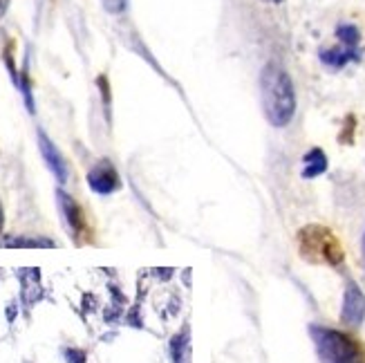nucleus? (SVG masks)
<instances>
[{
    "mask_svg": "<svg viewBox=\"0 0 365 363\" xmlns=\"http://www.w3.org/2000/svg\"><path fill=\"white\" fill-rule=\"evenodd\" d=\"M309 334L321 363H365V348L341 329L309 325Z\"/></svg>",
    "mask_w": 365,
    "mask_h": 363,
    "instance_id": "nucleus-2",
    "label": "nucleus"
},
{
    "mask_svg": "<svg viewBox=\"0 0 365 363\" xmlns=\"http://www.w3.org/2000/svg\"><path fill=\"white\" fill-rule=\"evenodd\" d=\"M5 5H7V3H5V0H0V14H3V11H5Z\"/></svg>",
    "mask_w": 365,
    "mask_h": 363,
    "instance_id": "nucleus-16",
    "label": "nucleus"
},
{
    "mask_svg": "<svg viewBox=\"0 0 365 363\" xmlns=\"http://www.w3.org/2000/svg\"><path fill=\"white\" fill-rule=\"evenodd\" d=\"M88 184L94 193H99V195H110V193H115L119 191V186H121V180H119V173L117 168L110 164L108 160H101L97 166H94L90 173H88Z\"/></svg>",
    "mask_w": 365,
    "mask_h": 363,
    "instance_id": "nucleus-5",
    "label": "nucleus"
},
{
    "mask_svg": "<svg viewBox=\"0 0 365 363\" xmlns=\"http://www.w3.org/2000/svg\"><path fill=\"white\" fill-rule=\"evenodd\" d=\"M101 5L110 11V14H121L125 9V0H101Z\"/></svg>",
    "mask_w": 365,
    "mask_h": 363,
    "instance_id": "nucleus-14",
    "label": "nucleus"
},
{
    "mask_svg": "<svg viewBox=\"0 0 365 363\" xmlns=\"http://www.w3.org/2000/svg\"><path fill=\"white\" fill-rule=\"evenodd\" d=\"M363 262H365V235H363Z\"/></svg>",
    "mask_w": 365,
    "mask_h": 363,
    "instance_id": "nucleus-18",
    "label": "nucleus"
},
{
    "mask_svg": "<svg viewBox=\"0 0 365 363\" xmlns=\"http://www.w3.org/2000/svg\"><path fill=\"white\" fill-rule=\"evenodd\" d=\"M262 88V106L269 123L282 128L294 119L296 113V92L292 76L276 63H269L260 76Z\"/></svg>",
    "mask_w": 365,
    "mask_h": 363,
    "instance_id": "nucleus-1",
    "label": "nucleus"
},
{
    "mask_svg": "<svg viewBox=\"0 0 365 363\" xmlns=\"http://www.w3.org/2000/svg\"><path fill=\"white\" fill-rule=\"evenodd\" d=\"M321 61L325 63L327 68L339 70V68L347 66L350 61H359V52L343 45V47H339V50H325V52H321Z\"/></svg>",
    "mask_w": 365,
    "mask_h": 363,
    "instance_id": "nucleus-10",
    "label": "nucleus"
},
{
    "mask_svg": "<svg viewBox=\"0 0 365 363\" xmlns=\"http://www.w3.org/2000/svg\"><path fill=\"white\" fill-rule=\"evenodd\" d=\"M336 36H339L341 45L359 52V29L354 25H339L336 27Z\"/></svg>",
    "mask_w": 365,
    "mask_h": 363,
    "instance_id": "nucleus-12",
    "label": "nucleus"
},
{
    "mask_svg": "<svg viewBox=\"0 0 365 363\" xmlns=\"http://www.w3.org/2000/svg\"><path fill=\"white\" fill-rule=\"evenodd\" d=\"M365 319V294L356 282H347L345 296H343V310H341V321L347 327H359Z\"/></svg>",
    "mask_w": 365,
    "mask_h": 363,
    "instance_id": "nucleus-4",
    "label": "nucleus"
},
{
    "mask_svg": "<svg viewBox=\"0 0 365 363\" xmlns=\"http://www.w3.org/2000/svg\"><path fill=\"white\" fill-rule=\"evenodd\" d=\"M21 280H23V301H25V305H34L43 296L38 270H23Z\"/></svg>",
    "mask_w": 365,
    "mask_h": 363,
    "instance_id": "nucleus-8",
    "label": "nucleus"
},
{
    "mask_svg": "<svg viewBox=\"0 0 365 363\" xmlns=\"http://www.w3.org/2000/svg\"><path fill=\"white\" fill-rule=\"evenodd\" d=\"M170 352L175 363H190V343H188V329L182 332L170 341Z\"/></svg>",
    "mask_w": 365,
    "mask_h": 363,
    "instance_id": "nucleus-11",
    "label": "nucleus"
},
{
    "mask_svg": "<svg viewBox=\"0 0 365 363\" xmlns=\"http://www.w3.org/2000/svg\"><path fill=\"white\" fill-rule=\"evenodd\" d=\"M66 359H68V363H86V352L83 350L68 348L66 350Z\"/></svg>",
    "mask_w": 365,
    "mask_h": 363,
    "instance_id": "nucleus-15",
    "label": "nucleus"
},
{
    "mask_svg": "<svg viewBox=\"0 0 365 363\" xmlns=\"http://www.w3.org/2000/svg\"><path fill=\"white\" fill-rule=\"evenodd\" d=\"M327 170V155L321 148H312L303 160V178L314 180Z\"/></svg>",
    "mask_w": 365,
    "mask_h": 363,
    "instance_id": "nucleus-9",
    "label": "nucleus"
},
{
    "mask_svg": "<svg viewBox=\"0 0 365 363\" xmlns=\"http://www.w3.org/2000/svg\"><path fill=\"white\" fill-rule=\"evenodd\" d=\"M56 198H58L61 211H63V215H66V223H68L70 231L74 233V238L78 240V233H81V229H83V211H81V207H78V204L68 193H63V191H58Z\"/></svg>",
    "mask_w": 365,
    "mask_h": 363,
    "instance_id": "nucleus-7",
    "label": "nucleus"
},
{
    "mask_svg": "<svg viewBox=\"0 0 365 363\" xmlns=\"http://www.w3.org/2000/svg\"><path fill=\"white\" fill-rule=\"evenodd\" d=\"M300 256L312 265L339 267L345 258V251L336 233L323 225H307L298 231Z\"/></svg>",
    "mask_w": 365,
    "mask_h": 363,
    "instance_id": "nucleus-3",
    "label": "nucleus"
},
{
    "mask_svg": "<svg viewBox=\"0 0 365 363\" xmlns=\"http://www.w3.org/2000/svg\"><path fill=\"white\" fill-rule=\"evenodd\" d=\"M0 229H3V207H0Z\"/></svg>",
    "mask_w": 365,
    "mask_h": 363,
    "instance_id": "nucleus-17",
    "label": "nucleus"
},
{
    "mask_svg": "<svg viewBox=\"0 0 365 363\" xmlns=\"http://www.w3.org/2000/svg\"><path fill=\"white\" fill-rule=\"evenodd\" d=\"M272 3H282V0H272Z\"/></svg>",
    "mask_w": 365,
    "mask_h": 363,
    "instance_id": "nucleus-19",
    "label": "nucleus"
},
{
    "mask_svg": "<svg viewBox=\"0 0 365 363\" xmlns=\"http://www.w3.org/2000/svg\"><path fill=\"white\" fill-rule=\"evenodd\" d=\"M3 247H38V249H52L56 247L52 240H47V238H9L5 242H0Z\"/></svg>",
    "mask_w": 365,
    "mask_h": 363,
    "instance_id": "nucleus-13",
    "label": "nucleus"
},
{
    "mask_svg": "<svg viewBox=\"0 0 365 363\" xmlns=\"http://www.w3.org/2000/svg\"><path fill=\"white\" fill-rule=\"evenodd\" d=\"M38 148H41V155H43L47 168H50L54 173V178L63 184L68 180V164H66V160H63L61 150L54 146V141L43 131H38Z\"/></svg>",
    "mask_w": 365,
    "mask_h": 363,
    "instance_id": "nucleus-6",
    "label": "nucleus"
}]
</instances>
